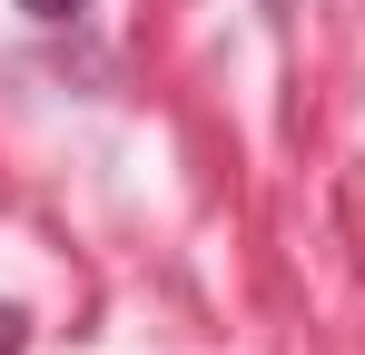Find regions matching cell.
Instances as JSON below:
<instances>
[{"instance_id":"1","label":"cell","mask_w":365,"mask_h":355,"mask_svg":"<svg viewBox=\"0 0 365 355\" xmlns=\"http://www.w3.org/2000/svg\"><path fill=\"white\" fill-rule=\"evenodd\" d=\"M30 346V316H20V306H0V355H20Z\"/></svg>"},{"instance_id":"2","label":"cell","mask_w":365,"mask_h":355,"mask_svg":"<svg viewBox=\"0 0 365 355\" xmlns=\"http://www.w3.org/2000/svg\"><path fill=\"white\" fill-rule=\"evenodd\" d=\"M30 20H69V10H89V0H20Z\"/></svg>"}]
</instances>
